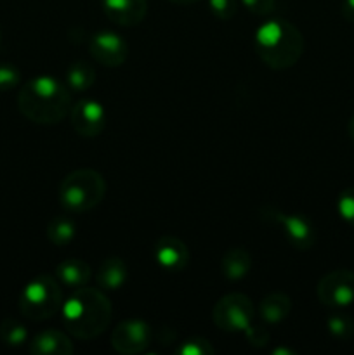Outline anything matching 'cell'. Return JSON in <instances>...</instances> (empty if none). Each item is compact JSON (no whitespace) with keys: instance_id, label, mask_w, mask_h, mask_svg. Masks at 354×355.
I'll list each match as a JSON object with an SVG mask.
<instances>
[{"instance_id":"obj_1","label":"cell","mask_w":354,"mask_h":355,"mask_svg":"<svg viewBox=\"0 0 354 355\" xmlns=\"http://www.w3.org/2000/svg\"><path fill=\"white\" fill-rule=\"evenodd\" d=\"M17 107L33 123H59L71 111V90L56 76H35L21 87Z\"/></svg>"},{"instance_id":"obj_2","label":"cell","mask_w":354,"mask_h":355,"mask_svg":"<svg viewBox=\"0 0 354 355\" xmlns=\"http://www.w3.org/2000/svg\"><path fill=\"white\" fill-rule=\"evenodd\" d=\"M61 312L66 331L78 340L96 338L111 322V304L97 288H78L62 302Z\"/></svg>"},{"instance_id":"obj_3","label":"cell","mask_w":354,"mask_h":355,"mask_svg":"<svg viewBox=\"0 0 354 355\" xmlns=\"http://www.w3.org/2000/svg\"><path fill=\"white\" fill-rule=\"evenodd\" d=\"M257 55L273 69L292 68L304 52V37L285 19H267L255 31Z\"/></svg>"},{"instance_id":"obj_4","label":"cell","mask_w":354,"mask_h":355,"mask_svg":"<svg viewBox=\"0 0 354 355\" xmlns=\"http://www.w3.org/2000/svg\"><path fill=\"white\" fill-rule=\"evenodd\" d=\"M106 194V180L97 170L80 168L68 173L59 186V201L73 214H83L103 201Z\"/></svg>"},{"instance_id":"obj_5","label":"cell","mask_w":354,"mask_h":355,"mask_svg":"<svg viewBox=\"0 0 354 355\" xmlns=\"http://www.w3.org/2000/svg\"><path fill=\"white\" fill-rule=\"evenodd\" d=\"M62 307V290L58 277L40 274L33 277L19 295V311L31 321H45Z\"/></svg>"},{"instance_id":"obj_6","label":"cell","mask_w":354,"mask_h":355,"mask_svg":"<svg viewBox=\"0 0 354 355\" xmlns=\"http://www.w3.org/2000/svg\"><path fill=\"white\" fill-rule=\"evenodd\" d=\"M260 218L271 224H276L283 229V234L290 246L302 250H311L316 243V227L312 220L305 215L283 214L273 207L260 208Z\"/></svg>"},{"instance_id":"obj_7","label":"cell","mask_w":354,"mask_h":355,"mask_svg":"<svg viewBox=\"0 0 354 355\" xmlns=\"http://www.w3.org/2000/svg\"><path fill=\"white\" fill-rule=\"evenodd\" d=\"M212 319L222 331L245 333L253 321L252 300L242 293L226 295L215 304Z\"/></svg>"},{"instance_id":"obj_8","label":"cell","mask_w":354,"mask_h":355,"mask_svg":"<svg viewBox=\"0 0 354 355\" xmlns=\"http://www.w3.org/2000/svg\"><path fill=\"white\" fill-rule=\"evenodd\" d=\"M316 295L326 307H349L354 304V272L347 269L332 270L321 277Z\"/></svg>"},{"instance_id":"obj_9","label":"cell","mask_w":354,"mask_h":355,"mask_svg":"<svg viewBox=\"0 0 354 355\" xmlns=\"http://www.w3.org/2000/svg\"><path fill=\"white\" fill-rule=\"evenodd\" d=\"M151 343V328L141 319L120 322L111 333V345L118 354L134 355L144 352Z\"/></svg>"},{"instance_id":"obj_10","label":"cell","mask_w":354,"mask_h":355,"mask_svg":"<svg viewBox=\"0 0 354 355\" xmlns=\"http://www.w3.org/2000/svg\"><path fill=\"white\" fill-rule=\"evenodd\" d=\"M89 51L94 61L103 66L117 68L125 62L128 55V45L124 38L115 31H97L90 37Z\"/></svg>"},{"instance_id":"obj_11","label":"cell","mask_w":354,"mask_h":355,"mask_svg":"<svg viewBox=\"0 0 354 355\" xmlns=\"http://www.w3.org/2000/svg\"><path fill=\"white\" fill-rule=\"evenodd\" d=\"M71 127L82 137H96L106 127V110L96 99H80L69 111Z\"/></svg>"},{"instance_id":"obj_12","label":"cell","mask_w":354,"mask_h":355,"mask_svg":"<svg viewBox=\"0 0 354 355\" xmlns=\"http://www.w3.org/2000/svg\"><path fill=\"white\" fill-rule=\"evenodd\" d=\"M155 260L167 272H180L189 263V250L180 239L163 236L155 245Z\"/></svg>"},{"instance_id":"obj_13","label":"cell","mask_w":354,"mask_h":355,"mask_svg":"<svg viewBox=\"0 0 354 355\" xmlns=\"http://www.w3.org/2000/svg\"><path fill=\"white\" fill-rule=\"evenodd\" d=\"M103 9L113 23L135 26L148 12V0H103Z\"/></svg>"},{"instance_id":"obj_14","label":"cell","mask_w":354,"mask_h":355,"mask_svg":"<svg viewBox=\"0 0 354 355\" xmlns=\"http://www.w3.org/2000/svg\"><path fill=\"white\" fill-rule=\"evenodd\" d=\"M30 354L33 355H71L75 352L71 340L58 329H44L30 342Z\"/></svg>"},{"instance_id":"obj_15","label":"cell","mask_w":354,"mask_h":355,"mask_svg":"<svg viewBox=\"0 0 354 355\" xmlns=\"http://www.w3.org/2000/svg\"><path fill=\"white\" fill-rule=\"evenodd\" d=\"M56 277L65 286L78 290V288L87 286V283L92 277L89 263L80 259H68L56 267Z\"/></svg>"},{"instance_id":"obj_16","label":"cell","mask_w":354,"mask_h":355,"mask_svg":"<svg viewBox=\"0 0 354 355\" xmlns=\"http://www.w3.org/2000/svg\"><path fill=\"white\" fill-rule=\"evenodd\" d=\"M125 281H127V266L118 257H110L104 260L96 272V283L103 290H120Z\"/></svg>"},{"instance_id":"obj_17","label":"cell","mask_w":354,"mask_h":355,"mask_svg":"<svg viewBox=\"0 0 354 355\" xmlns=\"http://www.w3.org/2000/svg\"><path fill=\"white\" fill-rule=\"evenodd\" d=\"M250 267H252V259H250V253L243 246H233L222 255L221 270L226 279H243V277L248 276Z\"/></svg>"},{"instance_id":"obj_18","label":"cell","mask_w":354,"mask_h":355,"mask_svg":"<svg viewBox=\"0 0 354 355\" xmlns=\"http://www.w3.org/2000/svg\"><path fill=\"white\" fill-rule=\"evenodd\" d=\"M292 311L290 297L283 293H271L262 298L259 304V315L264 322L267 324H278L288 318Z\"/></svg>"},{"instance_id":"obj_19","label":"cell","mask_w":354,"mask_h":355,"mask_svg":"<svg viewBox=\"0 0 354 355\" xmlns=\"http://www.w3.org/2000/svg\"><path fill=\"white\" fill-rule=\"evenodd\" d=\"M96 82V69L85 61H76L66 69V87L71 92H83Z\"/></svg>"},{"instance_id":"obj_20","label":"cell","mask_w":354,"mask_h":355,"mask_svg":"<svg viewBox=\"0 0 354 355\" xmlns=\"http://www.w3.org/2000/svg\"><path fill=\"white\" fill-rule=\"evenodd\" d=\"M76 225L69 217H56L47 225V238L52 245L66 246L75 239Z\"/></svg>"},{"instance_id":"obj_21","label":"cell","mask_w":354,"mask_h":355,"mask_svg":"<svg viewBox=\"0 0 354 355\" xmlns=\"http://www.w3.org/2000/svg\"><path fill=\"white\" fill-rule=\"evenodd\" d=\"M0 340L9 347H21L28 342V329L16 319H6L0 324Z\"/></svg>"},{"instance_id":"obj_22","label":"cell","mask_w":354,"mask_h":355,"mask_svg":"<svg viewBox=\"0 0 354 355\" xmlns=\"http://www.w3.org/2000/svg\"><path fill=\"white\" fill-rule=\"evenodd\" d=\"M326 328L328 333L337 340H349L354 336V321L349 315L333 314L326 319Z\"/></svg>"},{"instance_id":"obj_23","label":"cell","mask_w":354,"mask_h":355,"mask_svg":"<svg viewBox=\"0 0 354 355\" xmlns=\"http://www.w3.org/2000/svg\"><path fill=\"white\" fill-rule=\"evenodd\" d=\"M214 352V347H212L210 342L205 338L184 340V342L176 349V354L179 355H212Z\"/></svg>"},{"instance_id":"obj_24","label":"cell","mask_w":354,"mask_h":355,"mask_svg":"<svg viewBox=\"0 0 354 355\" xmlns=\"http://www.w3.org/2000/svg\"><path fill=\"white\" fill-rule=\"evenodd\" d=\"M337 211L342 217V220H346L347 224H351L354 227V187H347V189H344L339 194Z\"/></svg>"},{"instance_id":"obj_25","label":"cell","mask_w":354,"mask_h":355,"mask_svg":"<svg viewBox=\"0 0 354 355\" xmlns=\"http://www.w3.org/2000/svg\"><path fill=\"white\" fill-rule=\"evenodd\" d=\"M208 7L215 17L228 21L236 14L238 3H236V0H208Z\"/></svg>"},{"instance_id":"obj_26","label":"cell","mask_w":354,"mask_h":355,"mask_svg":"<svg viewBox=\"0 0 354 355\" xmlns=\"http://www.w3.org/2000/svg\"><path fill=\"white\" fill-rule=\"evenodd\" d=\"M21 73L16 66L7 64V62H0V90L6 92V90L14 89V87L19 83Z\"/></svg>"},{"instance_id":"obj_27","label":"cell","mask_w":354,"mask_h":355,"mask_svg":"<svg viewBox=\"0 0 354 355\" xmlns=\"http://www.w3.org/2000/svg\"><path fill=\"white\" fill-rule=\"evenodd\" d=\"M242 3L255 16H267L274 10L276 0H242Z\"/></svg>"},{"instance_id":"obj_28","label":"cell","mask_w":354,"mask_h":355,"mask_svg":"<svg viewBox=\"0 0 354 355\" xmlns=\"http://www.w3.org/2000/svg\"><path fill=\"white\" fill-rule=\"evenodd\" d=\"M245 336L246 340H248L252 345H266L267 338H269V335H267V331L264 328H257V326H250L248 329L245 331Z\"/></svg>"},{"instance_id":"obj_29","label":"cell","mask_w":354,"mask_h":355,"mask_svg":"<svg viewBox=\"0 0 354 355\" xmlns=\"http://www.w3.org/2000/svg\"><path fill=\"white\" fill-rule=\"evenodd\" d=\"M342 16L349 23H354V0H342Z\"/></svg>"},{"instance_id":"obj_30","label":"cell","mask_w":354,"mask_h":355,"mask_svg":"<svg viewBox=\"0 0 354 355\" xmlns=\"http://www.w3.org/2000/svg\"><path fill=\"white\" fill-rule=\"evenodd\" d=\"M169 2L177 3V6H189V3H196L200 0H169Z\"/></svg>"},{"instance_id":"obj_31","label":"cell","mask_w":354,"mask_h":355,"mask_svg":"<svg viewBox=\"0 0 354 355\" xmlns=\"http://www.w3.org/2000/svg\"><path fill=\"white\" fill-rule=\"evenodd\" d=\"M347 132H349V137L353 139V142H354V116L349 120V125H347Z\"/></svg>"}]
</instances>
